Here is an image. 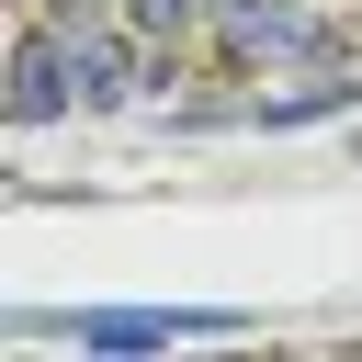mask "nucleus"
I'll return each mask as SVG.
<instances>
[{"label": "nucleus", "instance_id": "nucleus-5", "mask_svg": "<svg viewBox=\"0 0 362 362\" xmlns=\"http://www.w3.org/2000/svg\"><path fill=\"white\" fill-rule=\"evenodd\" d=\"M124 23H136L147 45H170V34H192V23H215V0H124Z\"/></svg>", "mask_w": 362, "mask_h": 362}, {"label": "nucleus", "instance_id": "nucleus-4", "mask_svg": "<svg viewBox=\"0 0 362 362\" xmlns=\"http://www.w3.org/2000/svg\"><path fill=\"white\" fill-rule=\"evenodd\" d=\"M362 90L339 79V68H317V79H294V90H249L226 124H328V113H351Z\"/></svg>", "mask_w": 362, "mask_h": 362}, {"label": "nucleus", "instance_id": "nucleus-6", "mask_svg": "<svg viewBox=\"0 0 362 362\" xmlns=\"http://www.w3.org/2000/svg\"><path fill=\"white\" fill-rule=\"evenodd\" d=\"M34 11H45V23H68V34H79V23H102V11H113V0H34Z\"/></svg>", "mask_w": 362, "mask_h": 362}, {"label": "nucleus", "instance_id": "nucleus-3", "mask_svg": "<svg viewBox=\"0 0 362 362\" xmlns=\"http://www.w3.org/2000/svg\"><path fill=\"white\" fill-rule=\"evenodd\" d=\"M136 45H147L136 23H124V34H113V23H79V34H68V79H79V113H113V102L136 90Z\"/></svg>", "mask_w": 362, "mask_h": 362}, {"label": "nucleus", "instance_id": "nucleus-2", "mask_svg": "<svg viewBox=\"0 0 362 362\" xmlns=\"http://www.w3.org/2000/svg\"><path fill=\"white\" fill-rule=\"evenodd\" d=\"M57 113H79V79H68V23H23V45H11V124L34 136V124H57Z\"/></svg>", "mask_w": 362, "mask_h": 362}, {"label": "nucleus", "instance_id": "nucleus-1", "mask_svg": "<svg viewBox=\"0 0 362 362\" xmlns=\"http://www.w3.org/2000/svg\"><path fill=\"white\" fill-rule=\"evenodd\" d=\"M215 45L238 68H328L339 57V34L305 0H215Z\"/></svg>", "mask_w": 362, "mask_h": 362}]
</instances>
